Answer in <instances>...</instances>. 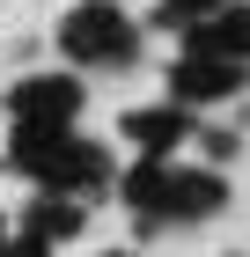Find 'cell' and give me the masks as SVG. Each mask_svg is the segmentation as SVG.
I'll use <instances>...</instances> for the list:
<instances>
[{
    "mask_svg": "<svg viewBox=\"0 0 250 257\" xmlns=\"http://www.w3.org/2000/svg\"><path fill=\"white\" fill-rule=\"evenodd\" d=\"M250 74L235 59H199V52H184V59L170 66V103H192V110H206V103H228L243 96Z\"/></svg>",
    "mask_w": 250,
    "mask_h": 257,
    "instance_id": "obj_6",
    "label": "cell"
},
{
    "mask_svg": "<svg viewBox=\"0 0 250 257\" xmlns=\"http://www.w3.org/2000/svg\"><path fill=\"white\" fill-rule=\"evenodd\" d=\"M221 8H228V0H154V30H162V37H170V30H177V37H184V30H199V22H206V15H221Z\"/></svg>",
    "mask_w": 250,
    "mask_h": 257,
    "instance_id": "obj_9",
    "label": "cell"
},
{
    "mask_svg": "<svg viewBox=\"0 0 250 257\" xmlns=\"http://www.w3.org/2000/svg\"><path fill=\"white\" fill-rule=\"evenodd\" d=\"M184 52H199V59H235V66H250V0H228L221 15H206L199 30H184Z\"/></svg>",
    "mask_w": 250,
    "mask_h": 257,
    "instance_id": "obj_7",
    "label": "cell"
},
{
    "mask_svg": "<svg viewBox=\"0 0 250 257\" xmlns=\"http://www.w3.org/2000/svg\"><path fill=\"white\" fill-rule=\"evenodd\" d=\"M8 250H15V220L0 213V257H8Z\"/></svg>",
    "mask_w": 250,
    "mask_h": 257,
    "instance_id": "obj_12",
    "label": "cell"
},
{
    "mask_svg": "<svg viewBox=\"0 0 250 257\" xmlns=\"http://www.w3.org/2000/svg\"><path fill=\"white\" fill-rule=\"evenodd\" d=\"M118 198L133 206L140 220H213L228 206V177L206 169V162H133L118 169Z\"/></svg>",
    "mask_w": 250,
    "mask_h": 257,
    "instance_id": "obj_2",
    "label": "cell"
},
{
    "mask_svg": "<svg viewBox=\"0 0 250 257\" xmlns=\"http://www.w3.org/2000/svg\"><path fill=\"white\" fill-rule=\"evenodd\" d=\"M199 147H206L213 162H235V133H221V125H199Z\"/></svg>",
    "mask_w": 250,
    "mask_h": 257,
    "instance_id": "obj_10",
    "label": "cell"
},
{
    "mask_svg": "<svg viewBox=\"0 0 250 257\" xmlns=\"http://www.w3.org/2000/svg\"><path fill=\"white\" fill-rule=\"evenodd\" d=\"M8 169L37 184V191H66V198H89V191H118V169H111V147L74 125H15L8 133Z\"/></svg>",
    "mask_w": 250,
    "mask_h": 257,
    "instance_id": "obj_1",
    "label": "cell"
},
{
    "mask_svg": "<svg viewBox=\"0 0 250 257\" xmlns=\"http://www.w3.org/2000/svg\"><path fill=\"white\" fill-rule=\"evenodd\" d=\"M81 103H89L81 74H22L0 96V110H8V125H74Z\"/></svg>",
    "mask_w": 250,
    "mask_h": 257,
    "instance_id": "obj_4",
    "label": "cell"
},
{
    "mask_svg": "<svg viewBox=\"0 0 250 257\" xmlns=\"http://www.w3.org/2000/svg\"><path fill=\"white\" fill-rule=\"evenodd\" d=\"M81 228H89V198H66V191H37L22 213V235L37 242H74Z\"/></svg>",
    "mask_w": 250,
    "mask_h": 257,
    "instance_id": "obj_8",
    "label": "cell"
},
{
    "mask_svg": "<svg viewBox=\"0 0 250 257\" xmlns=\"http://www.w3.org/2000/svg\"><path fill=\"white\" fill-rule=\"evenodd\" d=\"M8 257H52V242H37V235H15V250Z\"/></svg>",
    "mask_w": 250,
    "mask_h": 257,
    "instance_id": "obj_11",
    "label": "cell"
},
{
    "mask_svg": "<svg viewBox=\"0 0 250 257\" xmlns=\"http://www.w3.org/2000/svg\"><path fill=\"white\" fill-rule=\"evenodd\" d=\"M59 59L66 66H133L140 30L118 0H81V8L59 15Z\"/></svg>",
    "mask_w": 250,
    "mask_h": 257,
    "instance_id": "obj_3",
    "label": "cell"
},
{
    "mask_svg": "<svg viewBox=\"0 0 250 257\" xmlns=\"http://www.w3.org/2000/svg\"><path fill=\"white\" fill-rule=\"evenodd\" d=\"M103 257H140V250H103Z\"/></svg>",
    "mask_w": 250,
    "mask_h": 257,
    "instance_id": "obj_13",
    "label": "cell"
},
{
    "mask_svg": "<svg viewBox=\"0 0 250 257\" xmlns=\"http://www.w3.org/2000/svg\"><path fill=\"white\" fill-rule=\"evenodd\" d=\"M118 133L133 140V155L140 162H177V147L184 140H199V118H192V103H140V110H125L118 118Z\"/></svg>",
    "mask_w": 250,
    "mask_h": 257,
    "instance_id": "obj_5",
    "label": "cell"
}]
</instances>
